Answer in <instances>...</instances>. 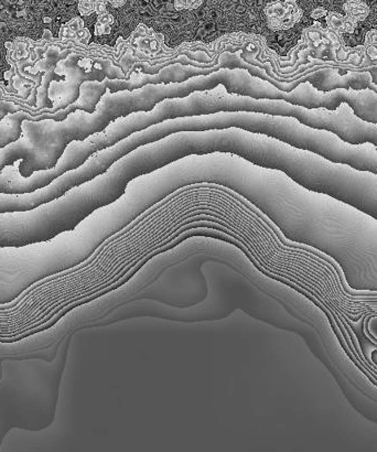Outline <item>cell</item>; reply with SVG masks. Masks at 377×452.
Masks as SVG:
<instances>
[{
	"label": "cell",
	"instance_id": "6",
	"mask_svg": "<svg viewBox=\"0 0 377 452\" xmlns=\"http://www.w3.org/2000/svg\"><path fill=\"white\" fill-rule=\"evenodd\" d=\"M271 7H273V11L271 10V15H273L271 19L273 20L271 21H273V28L276 30L292 28L302 18V10L296 1H279L273 3Z\"/></svg>",
	"mask_w": 377,
	"mask_h": 452
},
{
	"label": "cell",
	"instance_id": "10",
	"mask_svg": "<svg viewBox=\"0 0 377 452\" xmlns=\"http://www.w3.org/2000/svg\"><path fill=\"white\" fill-rule=\"evenodd\" d=\"M326 14H328V11H326L324 8H318V9H316L312 12L311 16L314 19H319L321 17H325Z\"/></svg>",
	"mask_w": 377,
	"mask_h": 452
},
{
	"label": "cell",
	"instance_id": "1",
	"mask_svg": "<svg viewBox=\"0 0 377 452\" xmlns=\"http://www.w3.org/2000/svg\"><path fill=\"white\" fill-rule=\"evenodd\" d=\"M94 212L86 183L51 202L22 212L0 213V248H22L52 241Z\"/></svg>",
	"mask_w": 377,
	"mask_h": 452
},
{
	"label": "cell",
	"instance_id": "2",
	"mask_svg": "<svg viewBox=\"0 0 377 452\" xmlns=\"http://www.w3.org/2000/svg\"><path fill=\"white\" fill-rule=\"evenodd\" d=\"M291 146L316 154L331 162L346 164L355 170L377 175V147L371 143L350 145L329 131L310 128L298 122Z\"/></svg>",
	"mask_w": 377,
	"mask_h": 452
},
{
	"label": "cell",
	"instance_id": "4",
	"mask_svg": "<svg viewBox=\"0 0 377 452\" xmlns=\"http://www.w3.org/2000/svg\"><path fill=\"white\" fill-rule=\"evenodd\" d=\"M89 181L85 168L81 166L77 169L66 172L55 179L48 187L40 190L26 193V194H6L0 193V213L22 212L36 209L44 203L60 198L71 189Z\"/></svg>",
	"mask_w": 377,
	"mask_h": 452
},
{
	"label": "cell",
	"instance_id": "7",
	"mask_svg": "<svg viewBox=\"0 0 377 452\" xmlns=\"http://www.w3.org/2000/svg\"><path fill=\"white\" fill-rule=\"evenodd\" d=\"M344 10V22H343V34H353L359 23L364 21L370 16V7L366 2L359 0H349L343 3Z\"/></svg>",
	"mask_w": 377,
	"mask_h": 452
},
{
	"label": "cell",
	"instance_id": "5",
	"mask_svg": "<svg viewBox=\"0 0 377 452\" xmlns=\"http://www.w3.org/2000/svg\"><path fill=\"white\" fill-rule=\"evenodd\" d=\"M32 118L24 108L3 117L0 121V149L18 140L22 135V122Z\"/></svg>",
	"mask_w": 377,
	"mask_h": 452
},
{
	"label": "cell",
	"instance_id": "3",
	"mask_svg": "<svg viewBox=\"0 0 377 452\" xmlns=\"http://www.w3.org/2000/svg\"><path fill=\"white\" fill-rule=\"evenodd\" d=\"M290 117L313 129L325 130L350 145L371 143L377 147V124L359 118L346 103L337 109H308L292 105Z\"/></svg>",
	"mask_w": 377,
	"mask_h": 452
},
{
	"label": "cell",
	"instance_id": "9",
	"mask_svg": "<svg viewBox=\"0 0 377 452\" xmlns=\"http://www.w3.org/2000/svg\"><path fill=\"white\" fill-rule=\"evenodd\" d=\"M343 21H344V16L341 15L338 11H329L325 16L326 28L331 29V30L337 31L341 35H343L342 34Z\"/></svg>",
	"mask_w": 377,
	"mask_h": 452
},
{
	"label": "cell",
	"instance_id": "8",
	"mask_svg": "<svg viewBox=\"0 0 377 452\" xmlns=\"http://www.w3.org/2000/svg\"><path fill=\"white\" fill-rule=\"evenodd\" d=\"M362 47L364 59L361 64V72H367L373 76L377 71V29H372L367 32Z\"/></svg>",
	"mask_w": 377,
	"mask_h": 452
}]
</instances>
